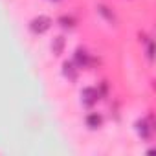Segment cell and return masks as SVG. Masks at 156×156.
<instances>
[{"label": "cell", "instance_id": "1", "mask_svg": "<svg viewBox=\"0 0 156 156\" xmlns=\"http://www.w3.org/2000/svg\"><path fill=\"white\" fill-rule=\"evenodd\" d=\"M51 26V20L48 17H37L31 20V31L33 33H44L46 30H50Z\"/></svg>", "mask_w": 156, "mask_h": 156}, {"label": "cell", "instance_id": "2", "mask_svg": "<svg viewBox=\"0 0 156 156\" xmlns=\"http://www.w3.org/2000/svg\"><path fill=\"white\" fill-rule=\"evenodd\" d=\"M136 127H138V134L143 140H149L152 136V121H151V118H143L141 121L136 123Z\"/></svg>", "mask_w": 156, "mask_h": 156}, {"label": "cell", "instance_id": "3", "mask_svg": "<svg viewBox=\"0 0 156 156\" xmlns=\"http://www.w3.org/2000/svg\"><path fill=\"white\" fill-rule=\"evenodd\" d=\"M81 96H83V103L90 107V105H94V103L99 99V96H101V94H99V90H98V88H85Z\"/></svg>", "mask_w": 156, "mask_h": 156}, {"label": "cell", "instance_id": "4", "mask_svg": "<svg viewBox=\"0 0 156 156\" xmlns=\"http://www.w3.org/2000/svg\"><path fill=\"white\" fill-rule=\"evenodd\" d=\"M75 62L79 64L81 68L88 66V62H90V55H88V51H87V50H77V51H75Z\"/></svg>", "mask_w": 156, "mask_h": 156}, {"label": "cell", "instance_id": "5", "mask_svg": "<svg viewBox=\"0 0 156 156\" xmlns=\"http://www.w3.org/2000/svg\"><path fill=\"white\" fill-rule=\"evenodd\" d=\"M101 123H103V118L99 116V114H88L87 116V125L90 127V129H98V127H101Z\"/></svg>", "mask_w": 156, "mask_h": 156}, {"label": "cell", "instance_id": "6", "mask_svg": "<svg viewBox=\"0 0 156 156\" xmlns=\"http://www.w3.org/2000/svg\"><path fill=\"white\" fill-rule=\"evenodd\" d=\"M98 11H99V13H101L108 22H110V24H116V17H114V13H112L107 6H99V8H98Z\"/></svg>", "mask_w": 156, "mask_h": 156}, {"label": "cell", "instance_id": "7", "mask_svg": "<svg viewBox=\"0 0 156 156\" xmlns=\"http://www.w3.org/2000/svg\"><path fill=\"white\" fill-rule=\"evenodd\" d=\"M62 48H64V39H62V37L53 39V44H51L53 53H55V55H61V53H62Z\"/></svg>", "mask_w": 156, "mask_h": 156}, {"label": "cell", "instance_id": "8", "mask_svg": "<svg viewBox=\"0 0 156 156\" xmlns=\"http://www.w3.org/2000/svg\"><path fill=\"white\" fill-rule=\"evenodd\" d=\"M64 75L70 77V79H75L77 77V70H75V66L72 62H64Z\"/></svg>", "mask_w": 156, "mask_h": 156}, {"label": "cell", "instance_id": "9", "mask_svg": "<svg viewBox=\"0 0 156 156\" xmlns=\"http://www.w3.org/2000/svg\"><path fill=\"white\" fill-rule=\"evenodd\" d=\"M59 22H61L64 28H72V26H73V19H72V17H61Z\"/></svg>", "mask_w": 156, "mask_h": 156}, {"label": "cell", "instance_id": "10", "mask_svg": "<svg viewBox=\"0 0 156 156\" xmlns=\"http://www.w3.org/2000/svg\"><path fill=\"white\" fill-rule=\"evenodd\" d=\"M147 57L152 59V42H149V46H147Z\"/></svg>", "mask_w": 156, "mask_h": 156}]
</instances>
